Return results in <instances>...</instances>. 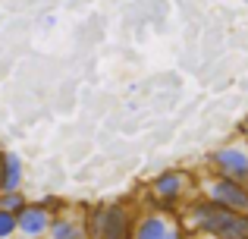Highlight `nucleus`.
Returning <instances> with one entry per match:
<instances>
[{"instance_id": "obj_4", "label": "nucleus", "mask_w": 248, "mask_h": 239, "mask_svg": "<svg viewBox=\"0 0 248 239\" xmlns=\"http://www.w3.org/2000/svg\"><path fill=\"white\" fill-rule=\"evenodd\" d=\"M201 195L214 198V202L226 205V208L248 211V183H239V179H230V176H220V173H211V176L201 183Z\"/></svg>"}, {"instance_id": "obj_13", "label": "nucleus", "mask_w": 248, "mask_h": 239, "mask_svg": "<svg viewBox=\"0 0 248 239\" xmlns=\"http://www.w3.org/2000/svg\"><path fill=\"white\" fill-rule=\"evenodd\" d=\"M242 139H248V120H245V126H242Z\"/></svg>"}, {"instance_id": "obj_9", "label": "nucleus", "mask_w": 248, "mask_h": 239, "mask_svg": "<svg viewBox=\"0 0 248 239\" xmlns=\"http://www.w3.org/2000/svg\"><path fill=\"white\" fill-rule=\"evenodd\" d=\"M22 186V160L16 151H6V176H3V192Z\"/></svg>"}, {"instance_id": "obj_14", "label": "nucleus", "mask_w": 248, "mask_h": 239, "mask_svg": "<svg viewBox=\"0 0 248 239\" xmlns=\"http://www.w3.org/2000/svg\"><path fill=\"white\" fill-rule=\"evenodd\" d=\"M76 239H88V233H82V236H76Z\"/></svg>"}, {"instance_id": "obj_8", "label": "nucleus", "mask_w": 248, "mask_h": 239, "mask_svg": "<svg viewBox=\"0 0 248 239\" xmlns=\"http://www.w3.org/2000/svg\"><path fill=\"white\" fill-rule=\"evenodd\" d=\"M85 233V223H79L76 217L69 214H54V223H50L47 239H76Z\"/></svg>"}, {"instance_id": "obj_1", "label": "nucleus", "mask_w": 248, "mask_h": 239, "mask_svg": "<svg viewBox=\"0 0 248 239\" xmlns=\"http://www.w3.org/2000/svg\"><path fill=\"white\" fill-rule=\"evenodd\" d=\"M182 221L192 233L207 239H248V211L226 208L207 195L188 202L182 208Z\"/></svg>"}, {"instance_id": "obj_11", "label": "nucleus", "mask_w": 248, "mask_h": 239, "mask_svg": "<svg viewBox=\"0 0 248 239\" xmlns=\"http://www.w3.org/2000/svg\"><path fill=\"white\" fill-rule=\"evenodd\" d=\"M16 233H19V214L0 208V239H13Z\"/></svg>"}, {"instance_id": "obj_2", "label": "nucleus", "mask_w": 248, "mask_h": 239, "mask_svg": "<svg viewBox=\"0 0 248 239\" xmlns=\"http://www.w3.org/2000/svg\"><path fill=\"white\" fill-rule=\"evenodd\" d=\"M85 233H88V239H132V233H135L132 211H129L126 205L88 208Z\"/></svg>"}, {"instance_id": "obj_7", "label": "nucleus", "mask_w": 248, "mask_h": 239, "mask_svg": "<svg viewBox=\"0 0 248 239\" xmlns=\"http://www.w3.org/2000/svg\"><path fill=\"white\" fill-rule=\"evenodd\" d=\"M50 223H54V211L44 202H29L19 211V236L22 239H47Z\"/></svg>"}, {"instance_id": "obj_6", "label": "nucleus", "mask_w": 248, "mask_h": 239, "mask_svg": "<svg viewBox=\"0 0 248 239\" xmlns=\"http://www.w3.org/2000/svg\"><path fill=\"white\" fill-rule=\"evenodd\" d=\"M188 189H192V179H188L186 170H164L151 179V195L157 202V208L173 211V205H179Z\"/></svg>"}, {"instance_id": "obj_5", "label": "nucleus", "mask_w": 248, "mask_h": 239, "mask_svg": "<svg viewBox=\"0 0 248 239\" xmlns=\"http://www.w3.org/2000/svg\"><path fill=\"white\" fill-rule=\"evenodd\" d=\"M211 170L220 173V176L248 183V139L217 148V151L211 154Z\"/></svg>"}, {"instance_id": "obj_10", "label": "nucleus", "mask_w": 248, "mask_h": 239, "mask_svg": "<svg viewBox=\"0 0 248 239\" xmlns=\"http://www.w3.org/2000/svg\"><path fill=\"white\" fill-rule=\"evenodd\" d=\"M25 205H29V202H25V192H22V189L0 192V208H3V211H16V214H19Z\"/></svg>"}, {"instance_id": "obj_12", "label": "nucleus", "mask_w": 248, "mask_h": 239, "mask_svg": "<svg viewBox=\"0 0 248 239\" xmlns=\"http://www.w3.org/2000/svg\"><path fill=\"white\" fill-rule=\"evenodd\" d=\"M41 202H44V205H47V208H50V211H54V214H60V211H63V202H60V198H57V195H44V198H41Z\"/></svg>"}, {"instance_id": "obj_3", "label": "nucleus", "mask_w": 248, "mask_h": 239, "mask_svg": "<svg viewBox=\"0 0 248 239\" xmlns=\"http://www.w3.org/2000/svg\"><path fill=\"white\" fill-rule=\"evenodd\" d=\"M192 230L186 227L182 214H170V208H154L135 221L132 239H188Z\"/></svg>"}]
</instances>
